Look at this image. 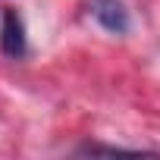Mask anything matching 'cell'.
<instances>
[{
    "instance_id": "obj_1",
    "label": "cell",
    "mask_w": 160,
    "mask_h": 160,
    "mask_svg": "<svg viewBox=\"0 0 160 160\" xmlns=\"http://www.w3.org/2000/svg\"><path fill=\"white\" fill-rule=\"evenodd\" d=\"M0 50L10 60H22L28 53V41H25V22L19 16V10L7 7L3 19H0Z\"/></svg>"
},
{
    "instance_id": "obj_2",
    "label": "cell",
    "mask_w": 160,
    "mask_h": 160,
    "mask_svg": "<svg viewBox=\"0 0 160 160\" xmlns=\"http://www.w3.org/2000/svg\"><path fill=\"white\" fill-rule=\"evenodd\" d=\"M88 13L110 35H126L129 32V10L122 7V0H88Z\"/></svg>"
}]
</instances>
